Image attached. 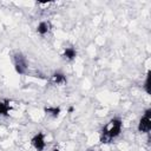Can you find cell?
<instances>
[{
  "label": "cell",
  "instance_id": "obj_1",
  "mask_svg": "<svg viewBox=\"0 0 151 151\" xmlns=\"http://www.w3.org/2000/svg\"><path fill=\"white\" fill-rule=\"evenodd\" d=\"M122 130H123V122L120 118L114 117L110 119L100 131V137H99L100 143L103 144L110 143L122 133Z\"/></svg>",
  "mask_w": 151,
  "mask_h": 151
},
{
  "label": "cell",
  "instance_id": "obj_2",
  "mask_svg": "<svg viewBox=\"0 0 151 151\" xmlns=\"http://www.w3.org/2000/svg\"><path fill=\"white\" fill-rule=\"evenodd\" d=\"M13 64H14V68L19 74H25L27 72V60L25 58L24 54H21L20 52H17L13 54Z\"/></svg>",
  "mask_w": 151,
  "mask_h": 151
},
{
  "label": "cell",
  "instance_id": "obj_3",
  "mask_svg": "<svg viewBox=\"0 0 151 151\" xmlns=\"http://www.w3.org/2000/svg\"><path fill=\"white\" fill-rule=\"evenodd\" d=\"M137 129H138V131L140 133H147L151 130V109H146L145 110L144 114L139 119Z\"/></svg>",
  "mask_w": 151,
  "mask_h": 151
},
{
  "label": "cell",
  "instance_id": "obj_4",
  "mask_svg": "<svg viewBox=\"0 0 151 151\" xmlns=\"http://www.w3.org/2000/svg\"><path fill=\"white\" fill-rule=\"evenodd\" d=\"M31 144L32 146L37 150V151H42L46 146V142H45V134L40 131L38 133H35L32 139H31Z\"/></svg>",
  "mask_w": 151,
  "mask_h": 151
},
{
  "label": "cell",
  "instance_id": "obj_5",
  "mask_svg": "<svg viewBox=\"0 0 151 151\" xmlns=\"http://www.w3.org/2000/svg\"><path fill=\"white\" fill-rule=\"evenodd\" d=\"M52 81L55 85L63 86V85H65L67 83V79H66V77H65L64 73H61V72H54L52 74Z\"/></svg>",
  "mask_w": 151,
  "mask_h": 151
},
{
  "label": "cell",
  "instance_id": "obj_6",
  "mask_svg": "<svg viewBox=\"0 0 151 151\" xmlns=\"http://www.w3.org/2000/svg\"><path fill=\"white\" fill-rule=\"evenodd\" d=\"M51 29V22L50 21H40L37 26V32L40 34V35H45L50 32Z\"/></svg>",
  "mask_w": 151,
  "mask_h": 151
},
{
  "label": "cell",
  "instance_id": "obj_7",
  "mask_svg": "<svg viewBox=\"0 0 151 151\" xmlns=\"http://www.w3.org/2000/svg\"><path fill=\"white\" fill-rule=\"evenodd\" d=\"M77 57V50L74 47H66L63 52V58L66 60H73Z\"/></svg>",
  "mask_w": 151,
  "mask_h": 151
},
{
  "label": "cell",
  "instance_id": "obj_8",
  "mask_svg": "<svg viewBox=\"0 0 151 151\" xmlns=\"http://www.w3.org/2000/svg\"><path fill=\"white\" fill-rule=\"evenodd\" d=\"M44 112H45L47 116L52 117V118H57V117L60 114L61 110H60L59 106H47V107L44 109Z\"/></svg>",
  "mask_w": 151,
  "mask_h": 151
},
{
  "label": "cell",
  "instance_id": "obj_9",
  "mask_svg": "<svg viewBox=\"0 0 151 151\" xmlns=\"http://www.w3.org/2000/svg\"><path fill=\"white\" fill-rule=\"evenodd\" d=\"M11 111V104L8 100H0V116H7Z\"/></svg>",
  "mask_w": 151,
  "mask_h": 151
},
{
  "label": "cell",
  "instance_id": "obj_10",
  "mask_svg": "<svg viewBox=\"0 0 151 151\" xmlns=\"http://www.w3.org/2000/svg\"><path fill=\"white\" fill-rule=\"evenodd\" d=\"M151 74V72L150 71H147V73H146V79H145V83H144V90H145V92L147 93V94H150L151 93V90H150V76Z\"/></svg>",
  "mask_w": 151,
  "mask_h": 151
},
{
  "label": "cell",
  "instance_id": "obj_11",
  "mask_svg": "<svg viewBox=\"0 0 151 151\" xmlns=\"http://www.w3.org/2000/svg\"><path fill=\"white\" fill-rule=\"evenodd\" d=\"M73 111H74V107H73V106H71V107H68V112H70V113H72Z\"/></svg>",
  "mask_w": 151,
  "mask_h": 151
},
{
  "label": "cell",
  "instance_id": "obj_12",
  "mask_svg": "<svg viewBox=\"0 0 151 151\" xmlns=\"http://www.w3.org/2000/svg\"><path fill=\"white\" fill-rule=\"evenodd\" d=\"M52 151H60V149H58V147H54V149H52Z\"/></svg>",
  "mask_w": 151,
  "mask_h": 151
},
{
  "label": "cell",
  "instance_id": "obj_13",
  "mask_svg": "<svg viewBox=\"0 0 151 151\" xmlns=\"http://www.w3.org/2000/svg\"><path fill=\"white\" fill-rule=\"evenodd\" d=\"M88 151H92V150H88Z\"/></svg>",
  "mask_w": 151,
  "mask_h": 151
}]
</instances>
